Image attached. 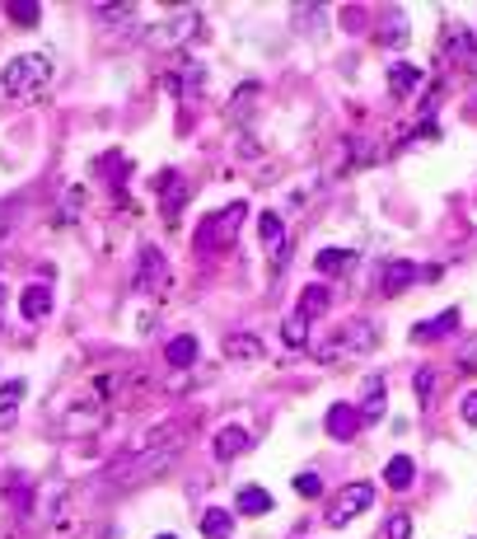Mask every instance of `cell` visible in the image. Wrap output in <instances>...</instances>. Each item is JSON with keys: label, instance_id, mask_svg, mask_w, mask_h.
Listing matches in <instances>:
<instances>
[{"label": "cell", "instance_id": "cell-1", "mask_svg": "<svg viewBox=\"0 0 477 539\" xmlns=\"http://www.w3.org/2000/svg\"><path fill=\"white\" fill-rule=\"evenodd\" d=\"M188 436H192V418H183V422H164V427H155L136 450L122 455V460L104 473L108 488H118V493H122V488H136V483H145V479H155V473H164V469L178 460V455H183Z\"/></svg>", "mask_w": 477, "mask_h": 539}, {"label": "cell", "instance_id": "cell-2", "mask_svg": "<svg viewBox=\"0 0 477 539\" xmlns=\"http://www.w3.org/2000/svg\"><path fill=\"white\" fill-rule=\"evenodd\" d=\"M52 75H57V66L47 52H24L0 71V90H5L10 99H38V94H47V85H52Z\"/></svg>", "mask_w": 477, "mask_h": 539}, {"label": "cell", "instance_id": "cell-3", "mask_svg": "<svg viewBox=\"0 0 477 539\" xmlns=\"http://www.w3.org/2000/svg\"><path fill=\"white\" fill-rule=\"evenodd\" d=\"M374 342H380V329H374L370 319H351V324H342V329L319 348V362H323V366L356 362V356H365V352L374 348Z\"/></svg>", "mask_w": 477, "mask_h": 539}, {"label": "cell", "instance_id": "cell-4", "mask_svg": "<svg viewBox=\"0 0 477 539\" xmlns=\"http://www.w3.org/2000/svg\"><path fill=\"white\" fill-rule=\"evenodd\" d=\"M243 221H249V207L243 202H229L220 216H211L202 230H196V249H229V244L239 239V230H243Z\"/></svg>", "mask_w": 477, "mask_h": 539}, {"label": "cell", "instance_id": "cell-5", "mask_svg": "<svg viewBox=\"0 0 477 539\" xmlns=\"http://www.w3.org/2000/svg\"><path fill=\"white\" fill-rule=\"evenodd\" d=\"M374 502V488L370 483H347L342 493L327 502V526H351L356 516H365Z\"/></svg>", "mask_w": 477, "mask_h": 539}, {"label": "cell", "instance_id": "cell-6", "mask_svg": "<svg viewBox=\"0 0 477 539\" xmlns=\"http://www.w3.org/2000/svg\"><path fill=\"white\" fill-rule=\"evenodd\" d=\"M164 286H169V263H164V254H159V249H141L136 291H150V296H159Z\"/></svg>", "mask_w": 477, "mask_h": 539}, {"label": "cell", "instance_id": "cell-7", "mask_svg": "<svg viewBox=\"0 0 477 539\" xmlns=\"http://www.w3.org/2000/svg\"><path fill=\"white\" fill-rule=\"evenodd\" d=\"M360 427H365V422H360L356 403H333V408H327V436H333V441H356Z\"/></svg>", "mask_w": 477, "mask_h": 539}, {"label": "cell", "instance_id": "cell-8", "mask_svg": "<svg viewBox=\"0 0 477 539\" xmlns=\"http://www.w3.org/2000/svg\"><path fill=\"white\" fill-rule=\"evenodd\" d=\"M258 230H262V244H267V258H272V272H281V263H286V225H281V216H262L258 221Z\"/></svg>", "mask_w": 477, "mask_h": 539}, {"label": "cell", "instance_id": "cell-9", "mask_svg": "<svg viewBox=\"0 0 477 539\" xmlns=\"http://www.w3.org/2000/svg\"><path fill=\"white\" fill-rule=\"evenodd\" d=\"M19 315H24L28 324H42L47 315H52V286H42V282L24 286V296H19Z\"/></svg>", "mask_w": 477, "mask_h": 539}, {"label": "cell", "instance_id": "cell-10", "mask_svg": "<svg viewBox=\"0 0 477 539\" xmlns=\"http://www.w3.org/2000/svg\"><path fill=\"white\" fill-rule=\"evenodd\" d=\"M253 446V436L243 432V427H220L216 441H211V450H216V460H239L243 450Z\"/></svg>", "mask_w": 477, "mask_h": 539}, {"label": "cell", "instance_id": "cell-11", "mask_svg": "<svg viewBox=\"0 0 477 539\" xmlns=\"http://www.w3.org/2000/svg\"><path fill=\"white\" fill-rule=\"evenodd\" d=\"M192 28H196V14H183V20L159 24L145 43H150V47H173V43H188V38H192Z\"/></svg>", "mask_w": 477, "mask_h": 539}, {"label": "cell", "instance_id": "cell-12", "mask_svg": "<svg viewBox=\"0 0 477 539\" xmlns=\"http://www.w3.org/2000/svg\"><path fill=\"white\" fill-rule=\"evenodd\" d=\"M477 52V34L473 28H450L445 38H440V57H450V61H464Z\"/></svg>", "mask_w": 477, "mask_h": 539}, {"label": "cell", "instance_id": "cell-13", "mask_svg": "<svg viewBox=\"0 0 477 539\" xmlns=\"http://www.w3.org/2000/svg\"><path fill=\"white\" fill-rule=\"evenodd\" d=\"M458 329V309H445V315H435V319H426V324H417V342H440V338H450Z\"/></svg>", "mask_w": 477, "mask_h": 539}, {"label": "cell", "instance_id": "cell-14", "mask_svg": "<svg viewBox=\"0 0 477 539\" xmlns=\"http://www.w3.org/2000/svg\"><path fill=\"white\" fill-rule=\"evenodd\" d=\"M235 512L239 516H267L272 512V493H267V488H239V497H235Z\"/></svg>", "mask_w": 477, "mask_h": 539}, {"label": "cell", "instance_id": "cell-15", "mask_svg": "<svg viewBox=\"0 0 477 539\" xmlns=\"http://www.w3.org/2000/svg\"><path fill=\"white\" fill-rule=\"evenodd\" d=\"M412 282H417L412 263H384V272H380V291H384V296H398V291L412 286Z\"/></svg>", "mask_w": 477, "mask_h": 539}, {"label": "cell", "instance_id": "cell-16", "mask_svg": "<svg viewBox=\"0 0 477 539\" xmlns=\"http://www.w3.org/2000/svg\"><path fill=\"white\" fill-rule=\"evenodd\" d=\"M225 356H229V362H258V356H262L258 333H229L225 338Z\"/></svg>", "mask_w": 477, "mask_h": 539}, {"label": "cell", "instance_id": "cell-17", "mask_svg": "<svg viewBox=\"0 0 477 539\" xmlns=\"http://www.w3.org/2000/svg\"><path fill=\"white\" fill-rule=\"evenodd\" d=\"M202 535L206 539H229L235 535V516H229L225 506H206L202 512Z\"/></svg>", "mask_w": 477, "mask_h": 539}, {"label": "cell", "instance_id": "cell-18", "mask_svg": "<svg viewBox=\"0 0 477 539\" xmlns=\"http://www.w3.org/2000/svg\"><path fill=\"white\" fill-rule=\"evenodd\" d=\"M327 305H333V291H327V286H304L295 309H300L304 319H319V315H327Z\"/></svg>", "mask_w": 477, "mask_h": 539}, {"label": "cell", "instance_id": "cell-19", "mask_svg": "<svg viewBox=\"0 0 477 539\" xmlns=\"http://www.w3.org/2000/svg\"><path fill=\"white\" fill-rule=\"evenodd\" d=\"M384 483L398 488V493H403V488H412V483H417V465L407 460V455H393L389 469H384Z\"/></svg>", "mask_w": 477, "mask_h": 539}, {"label": "cell", "instance_id": "cell-20", "mask_svg": "<svg viewBox=\"0 0 477 539\" xmlns=\"http://www.w3.org/2000/svg\"><path fill=\"white\" fill-rule=\"evenodd\" d=\"M164 356H169V366H192V362H196V338H192V333H178V338H169V348H164Z\"/></svg>", "mask_w": 477, "mask_h": 539}, {"label": "cell", "instance_id": "cell-21", "mask_svg": "<svg viewBox=\"0 0 477 539\" xmlns=\"http://www.w3.org/2000/svg\"><path fill=\"white\" fill-rule=\"evenodd\" d=\"M421 85V71L407 66V61H398V66H389V90L393 94H412Z\"/></svg>", "mask_w": 477, "mask_h": 539}, {"label": "cell", "instance_id": "cell-22", "mask_svg": "<svg viewBox=\"0 0 477 539\" xmlns=\"http://www.w3.org/2000/svg\"><path fill=\"white\" fill-rule=\"evenodd\" d=\"M281 338H286V348H304V342H309V319L300 315V309H295V315H286Z\"/></svg>", "mask_w": 477, "mask_h": 539}, {"label": "cell", "instance_id": "cell-23", "mask_svg": "<svg viewBox=\"0 0 477 539\" xmlns=\"http://www.w3.org/2000/svg\"><path fill=\"white\" fill-rule=\"evenodd\" d=\"M351 263H356V254H351V249H323V254H319V272H327V277L347 272Z\"/></svg>", "mask_w": 477, "mask_h": 539}, {"label": "cell", "instance_id": "cell-24", "mask_svg": "<svg viewBox=\"0 0 477 539\" xmlns=\"http://www.w3.org/2000/svg\"><path fill=\"white\" fill-rule=\"evenodd\" d=\"M380 413H384V380L374 375L370 389H365V403H360V422H374Z\"/></svg>", "mask_w": 477, "mask_h": 539}, {"label": "cell", "instance_id": "cell-25", "mask_svg": "<svg viewBox=\"0 0 477 539\" xmlns=\"http://www.w3.org/2000/svg\"><path fill=\"white\" fill-rule=\"evenodd\" d=\"M159 188H164V211L173 216V211L188 202V184H178V188H173V174H159Z\"/></svg>", "mask_w": 477, "mask_h": 539}, {"label": "cell", "instance_id": "cell-26", "mask_svg": "<svg viewBox=\"0 0 477 539\" xmlns=\"http://www.w3.org/2000/svg\"><path fill=\"white\" fill-rule=\"evenodd\" d=\"M19 399H24V380H5V385H0V418H10Z\"/></svg>", "mask_w": 477, "mask_h": 539}, {"label": "cell", "instance_id": "cell-27", "mask_svg": "<svg viewBox=\"0 0 477 539\" xmlns=\"http://www.w3.org/2000/svg\"><path fill=\"white\" fill-rule=\"evenodd\" d=\"M5 14H10V20L14 24H38V5H33V0H28V5H24V0H10V5H5Z\"/></svg>", "mask_w": 477, "mask_h": 539}, {"label": "cell", "instance_id": "cell-28", "mask_svg": "<svg viewBox=\"0 0 477 539\" xmlns=\"http://www.w3.org/2000/svg\"><path fill=\"white\" fill-rule=\"evenodd\" d=\"M104 14V24H127V20H136V10L131 5H108V10H98Z\"/></svg>", "mask_w": 477, "mask_h": 539}, {"label": "cell", "instance_id": "cell-29", "mask_svg": "<svg viewBox=\"0 0 477 539\" xmlns=\"http://www.w3.org/2000/svg\"><path fill=\"white\" fill-rule=\"evenodd\" d=\"M295 488H300V497H319V493H323L319 473H300V479H295Z\"/></svg>", "mask_w": 477, "mask_h": 539}, {"label": "cell", "instance_id": "cell-30", "mask_svg": "<svg viewBox=\"0 0 477 539\" xmlns=\"http://www.w3.org/2000/svg\"><path fill=\"white\" fill-rule=\"evenodd\" d=\"M389 539H412V520H407V516H393V520H389Z\"/></svg>", "mask_w": 477, "mask_h": 539}, {"label": "cell", "instance_id": "cell-31", "mask_svg": "<svg viewBox=\"0 0 477 539\" xmlns=\"http://www.w3.org/2000/svg\"><path fill=\"white\" fill-rule=\"evenodd\" d=\"M458 413H464V422H468V427H477V389H473V394H464V403H458Z\"/></svg>", "mask_w": 477, "mask_h": 539}, {"label": "cell", "instance_id": "cell-32", "mask_svg": "<svg viewBox=\"0 0 477 539\" xmlns=\"http://www.w3.org/2000/svg\"><path fill=\"white\" fill-rule=\"evenodd\" d=\"M431 385H435V371H431V366L417 371V394H421V399H431Z\"/></svg>", "mask_w": 477, "mask_h": 539}, {"label": "cell", "instance_id": "cell-33", "mask_svg": "<svg viewBox=\"0 0 477 539\" xmlns=\"http://www.w3.org/2000/svg\"><path fill=\"white\" fill-rule=\"evenodd\" d=\"M473 362H477V342H468L464 356H458V366H464V371H473Z\"/></svg>", "mask_w": 477, "mask_h": 539}, {"label": "cell", "instance_id": "cell-34", "mask_svg": "<svg viewBox=\"0 0 477 539\" xmlns=\"http://www.w3.org/2000/svg\"><path fill=\"white\" fill-rule=\"evenodd\" d=\"M5 230H10V207H0V239H5Z\"/></svg>", "mask_w": 477, "mask_h": 539}, {"label": "cell", "instance_id": "cell-35", "mask_svg": "<svg viewBox=\"0 0 477 539\" xmlns=\"http://www.w3.org/2000/svg\"><path fill=\"white\" fill-rule=\"evenodd\" d=\"M159 539H178V535H159Z\"/></svg>", "mask_w": 477, "mask_h": 539}]
</instances>
